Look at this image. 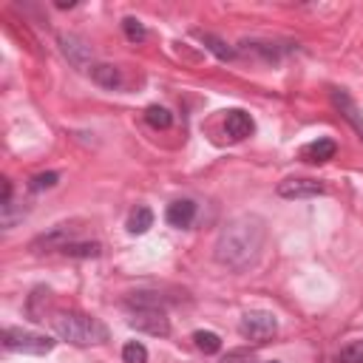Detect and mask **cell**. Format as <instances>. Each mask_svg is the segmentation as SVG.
Returning <instances> with one entry per match:
<instances>
[{"label": "cell", "instance_id": "6da1fadb", "mask_svg": "<svg viewBox=\"0 0 363 363\" xmlns=\"http://www.w3.org/2000/svg\"><path fill=\"white\" fill-rule=\"evenodd\" d=\"M264 238L267 227L258 216H235L221 227L216 238V261L230 269H244L258 258Z\"/></svg>", "mask_w": 363, "mask_h": 363}, {"label": "cell", "instance_id": "7a4b0ae2", "mask_svg": "<svg viewBox=\"0 0 363 363\" xmlns=\"http://www.w3.org/2000/svg\"><path fill=\"white\" fill-rule=\"evenodd\" d=\"M51 326L62 340H68L74 346H91V343L108 340V329L85 312H54Z\"/></svg>", "mask_w": 363, "mask_h": 363}, {"label": "cell", "instance_id": "3957f363", "mask_svg": "<svg viewBox=\"0 0 363 363\" xmlns=\"http://www.w3.org/2000/svg\"><path fill=\"white\" fill-rule=\"evenodd\" d=\"M3 346L9 352H26V354H45L57 346V340L45 337V335H37V332H26V329H14V326H6L3 329Z\"/></svg>", "mask_w": 363, "mask_h": 363}, {"label": "cell", "instance_id": "277c9868", "mask_svg": "<svg viewBox=\"0 0 363 363\" xmlns=\"http://www.w3.org/2000/svg\"><path fill=\"white\" fill-rule=\"evenodd\" d=\"M238 332L252 340V343H267L272 340V335L278 332V320L272 312H264V309H255V312H247L238 323Z\"/></svg>", "mask_w": 363, "mask_h": 363}, {"label": "cell", "instance_id": "5b68a950", "mask_svg": "<svg viewBox=\"0 0 363 363\" xmlns=\"http://www.w3.org/2000/svg\"><path fill=\"white\" fill-rule=\"evenodd\" d=\"M128 326H133L136 332H147L156 337L170 335V320L159 306H136L128 318Z\"/></svg>", "mask_w": 363, "mask_h": 363}, {"label": "cell", "instance_id": "8992f818", "mask_svg": "<svg viewBox=\"0 0 363 363\" xmlns=\"http://www.w3.org/2000/svg\"><path fill=\"white\" fill-rule=\"evenodd\" d=\"M323 193V184L315 182V179H286L278 184V196L281 199H312V196H320Z\"/></svg>", "mask_w": 363, "mask_h": 363}, {"label": "cell", "instance_id": "52a82bcc", "mask_svg": "<svg viewBox=\"0 0 363 363\" xmlns=\"http://www.w3.org/2000/svg\"><path fill=\"white\" fill-rule=\"evenodd\" d=\"M224 130H227V136H230L233 142H241V139H247V136L255 130V122H252V116H250L247 111L233 108V111H227V116H224Z\"/></svg>", "mask_w": 363, "mask_h": 363}, {"label": "cell", "instance_id": "ba28073f", "mask_svg": "<svg viewBox=\"0 0 363 363\" xmlns=\"http://www.w3.org/2000/svg\"><path fill=\"white\" fill-rule=\"evenodd\" d=\"M335 153H337V145L332 139H315V142H306L301 147V159L312 162V164H323V162L335 159Z\"/></svg>", "mask_w": 363, "mask_h": 363}, {"label": "cell", "instance_id": "9c48e42d", "mask_svg": "<svg viewBox=\"0 0 363 363\" xmlns=\"http://www.w3.org/2000/svg\"><path fill=\"white\" fill-rule=\"evenodd\" d=\"M164 218H167V224H170V227H190V224H193V218H196V201H190V199L173 201V204L167 207Z\"/></svg>", "mask_w": 363, "mask_h": 363}, {"label": "cell", "instance_id": "30bf717a", "mask_svg": "<svg viewBox=\"0 0 363 363\" xmlns=\"http://www.w3.org/2000/svg\"><path fill=\"white\" fill-rule=\"evenodd\" d=\"M91 79H94L96 85H102V88H119L122 74H119V68H116V65L99 62V65H94V68H91Z\"/></svg>", "mask_w": 363, "mask_h": 363}, {"label": "cell", "instance_id": "8fae6325", "mask_svg": "<svg viewBox=\"0 0 363 363\" xmlns=\"http://www.w3.org/2000/svg\"><path fill=\"white\" fill-rule=\"evenodd\" d=\"M60 252L68 258H96L102 252V244L99 241H68Z\"/></svg>", "mask_w": 363, "mask_h": 363}, {"label": "cell", "instance_id": "7c38bea8", "mask_svg": "<svg viewBox=\"0 0 363 363\" xmlns=\"http://www.w3.org/2000/svg\"><path fill=\"white\" fill-rule=\"evenodd\" d=\"M332 99H335V105L340 108V113H343V116H346V119H349V122H352V125H354V128L363 133V116L357 113L354 102H352V99H349L343 91H332Z\"/></svg>", "mask_w": 363, "mask_h": 363}, {"label": "cell", "instance_id": "4fadbf2b", "mask_svg": "<svg viewBox=\"0 0 363 363\" xmlns=\"http://www.w3.org/2000/svg\"><path fill=\"white\" fill-rule=\"evenodd\" d=\"M153 227V210L150 207H136L133 213H130V218H128V230L133 233V235H142V233H147Z\"/></svg>", "mask_w": 363, "mask_h": 363}, {"label": "cell", "instance_id": "5bb4252c", "mask_svg": "<svg viewBox=\"0 0 363 363\" xmlns=\"http://www.w3.org/2000/svg\"><path fill=\"white\" fill-rule=\"evenodd\" d=\"M60 43H62L65 57H71L74 65H85V60H88V54H91L85 43H79L77 37H60Z\"/></svg>", "mask_w": 363, "mask_h": 363}, {"label": "cell", "instance_id": "9a60e30c", "mask_svg": "<svg viewBox=\"0 0 363 363\" xmlns=\"http://www.w3.org/2000/svg\"><path fill=\"white\" fill-rule=\"evenodd\" d=\"M193 340H196V349L204 352V354H216L221 349V337L216 332H207V329L193 332Z\"/></svg>", "mask_w": 363, "mask_h": 363}, {"label": "cell", "instance_id": "2e32d148", "mask_svg": "<svg viewBox=\"0 0 363 363\" xmlns=\"http://www.w3.org/2000/svg\"><path fill=\"white\" fill-rule=\"evenodd\" d=\"M145 122H147L150 128H156V130H164V128H170L173 116H170L167 108H162V105H150V108L145 111Z\"/></svg>", "mask_w": 363, "mask_h": 363}, {"label": "cell", "instance_id": "e0dca14e", "mask_svg": "<svg viewBox=\"0 0 363 363\" xmlns=\"http://www.w3.org/2000/svg\"><path fill=\"white\" fill-rule=\"evenodd\" d=\"M337 363H363V340H349L340 352H337Z\"/></svg>", "mask_w": 363, "mask_h": 363}, {"label": "cell", "instance_id": "ac0fdd59", "mask_svg": "<svg viewBox=\"0 0 363 363\" xmlns=\"http://www.w3.org/2000/svg\"><path fill=\"white\" fill-rule=\"evenodd\" d=\"M122 360L125 363H147V349L139 340H130L122 346Z\"/></svg>", "mask_w": 363, "mask_h": 363}, {"label": "cell", "instance_id": "d6986e66", "mask_svg": "<svg viewBox=\"0 0 363 363\" xmlns=\"http://www.w3.org/2000/svg\"><path fill=\"white\" fill-rule=\"evenodd\" d=\"M122 28H125V37H128L130 43H142V40L147 37L145 26H142L136 17H125V20H122Z\"/></svg>", "mask_w": 363, "mask_h": 363}, {"label": "cell", "instance_id": "ffe728a7", "mask_svg": "<svg viewBox=\"0 0 363 363\" xmlns=\"http://www.w3.org/2000/svg\"><path fill=\"white\" fill-rule=\"evenodd\" d=\"M60 182V173H54V170H48V173H37V176H31V182H28V187L34 190V193H40V190H48V187H54Z\"/></svg>", "mask_w": 363, "mask_h": 363}, {"label": "cell", "instance_id": "44dd1931", "mask_svg": "<svg viewBox=\"0 0 363 363\" xmlns=\"http://www.w3.org/2000/svg\"><path fill=\"white\" fill-rule=\"evenodd\" d=\"M201 40H204V43H210V48H213V51H216V54H218V57H221V60H230V57H233V54H235V51H233V48H227V45H224V43H221V40H216V37H213V34H201Z\"/></svg>", "mask_w": 363, "mask_h": 363}, {"label": "cell", "instance_id": "7402d4cb", "mask_svg": "<svg viewBox=\"0 0 363 363\" xmlns=\"http://www.w3.org/2000/svg\"><path fill=\"white\" fill-rule=\"evenodd\" d=\"M218 363H252V357L247 354V352H241V349H235V352H227Z\"/></svg>", "mask_w": 363, "mask_h": 363}, {"label": "cell", "instance_id": "603a6c76", "mask_svg": "<svg viewBox=\"0 0 363 363\" xmlns=\"http://www.w3.org/2000/svg\"><path fill=\"white\" fill-rule=\"evenodd\" d=\"M272 363H278V360H272Z\"/></svg>", "mask_w": 363, "mask_h": 363}]
</instances>
